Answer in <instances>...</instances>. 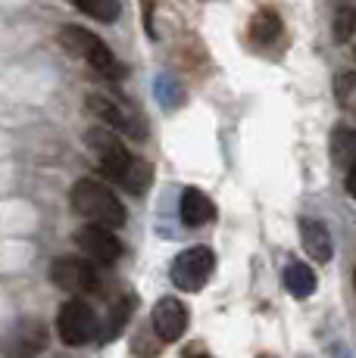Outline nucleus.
Returning a JSON list of instances; mask_svg holds the SVG:
<instances>
[{"label":"nucleus","instance_id":"9b49d317","mask_svg":"<svg viewBox=\"0 0 356 358\" xmlns=\"http://www.w3.org/2000/svg\"><path fill=\"white\" fill-rule=\"evenodd\" d=\"M178 212H182V222L188 224V228H203V224H210L216 218V203L203 194V190L188 187L182 194V206H178Z\"/></svg>","mask_w":356,"mask_h":358},{"label":"nucleus","instance_id":"423d86ee","mask_svg":"<svg viewBox=\"0 0 356 358\" xmlns=\"http://www.w3.org/2000/svg\"><path fill=\"white\" fill-rule=\"evenodd\" d=\"M97 324L100 321H97V315H94V308L81 299L63 302V308H60V315H57L60 340H63L66 346H85V343H91L94 336H97Z\"/></svg>","mask_w":356,"mask_h":358},{"label":"nucleus","instance_id":"dca6fc26","mask_svg":"<svg viewBox=\"0 0 356 358\" xmlns=\"http://www.w3.org/2000/svg\"><path fill=\"white\" fill-rule=\"evenodd\" d=\"M132 312H135V296H122V299L113 306V312H109L107 330L100 334V340H104V343L116 340V336L122 334V327H125V321H128V315H132Z\"/></svg>","mask_w":356,"mask_h":358},{"label":"nucleus","instance_id":"ddd939ff","mask_svg":"<svg viewBox=\"0 0 356 358\" xmlns=\"http://www.w3.org/2000/svg\"><path fill=\"white\" fill-rule=\"evenodd\" d=\"M282 31H285V25H282V16H278L275 10H269V6H263V10H256L253 13V19H250V41L256 47H269V44H275L278 38H282Z\"/></svg>","mask_w":356,"mask_h":358},{"label":"nucleus","instance_id":"7ed1b4c3","mask_svg":"<svg viewBox=\"0 0 356 358\" xmlns=\"http://www.w3.org/2000/svg\"><path fill=\"white\" fill-rule=\"evenodd\" d=\"M60 44H63L75 59H81L94 75H100L104 81H119L122 75H125V69L116 59V53L109 50L97 34L81 29V25H63V29H60Z\"/></svg>","mask_w":356,"mask_h":358},{"label":"nucleus","instance_id":"aec40b11","mask_svg":"<svg viewBox=\"0 0 356 358\" xmlns=\"http://www.w3.org/2000/svg\"><path fill=\"white\" fill-rule=\"evenodd\" d=\"M347 194L356 199V165H353L350 171H347Z\"/></svg>","mask_w":356,"mask_h":358},{"label":"nucleus","instance_id":"412c9836","mask_svg":"<svg viewBox=\"0 0 356 358\" xmlns=\"http://www.w3.org/2000/svg\"><path fill=\"white\" fill-rule=\"evenodd\" d=\"M353 280H356V278H353Z\"/></svg>","mask_w":356,"mask_h":358},{"label":"nucleus","instance_id":"f03ea898","mask_svg":"<svg viewBox=\"0 0 356 358\" xmlns=\"http://www.w3.org/2000/svg\"><path fill=\"white\" fill-rule=\"evenodd\" d=\"M69 203L81 218H88V224H104V228L116 231V228H122L125 218H128L122 199L116 196L104 181H94V178H81V181H75Z\"/></svg>","mask_w":356,"mask_h":358},{"label":"nucleus","instance_id":"f3484780","mask_svg":"<svg viewBox=\"0 0 356 358\" xmlns=\"http://www.w3.org/2000/svg\"><path fill=\"white\" fill-rule=\"evenodd\" d=\"M72 3L97 22H116L119 19V0H72Z\"/></svg>","mask_w":356,"mask_h":358},{"label":"nucleus","instance_id":"6e6552de","mask_svg":"<svg viewBox=\"0 0 356 358\" xmlns=\"http://www.w3.org/2000/svg\"><path fill=\"white\" fill-rule=\"evenodd\" d=\"M50 280L66 293H94L100 287V278L91 262L63 256L50 265Z\"/></svg>","mask_w":356,"mask_h":358},{"label":"nucleus","instance_id":"f257e3e1","mask_svg":"<svg viewBox=\"0 0 356 358\" xmlns=\"http://www.w3.org/2000/svg\"><path fill=\"white\" fill-rule=\"evenodd\" d=\"M88 147L94 150L100 171H104L109 181H116L119 187H125L128 194H144V190H147L153 171H150V165L144 159L128 153V147L122 143L119 131L91 128L88 131Z\"/></svg>","mask_w":356,"mask_h":358},{"label":"nucleus","instance_id":"1a4fd4ad","mask_svg":"<svg viewBox=\"0 0 356 358\" xmlns=\"http://www.w3.org/2000/svg\"><path fill=\"white\" fill-rule=\"evenodd\" d=\"M75 243L85 252L91 262L97 265H113L116 259L122 256V243L113 234V228H104V224H85L78 234H75Z\"/></svg>","mask_w":356,"mask_h":358},{"label":"nucleus","instance_id":"2eb2a0df","mask_svg":"<svg viewBox=\"0 0 356 358\" xmlns=\"http://www.w3.org/2000/svg\"><path fill=\"white\" fill-rule=\"evenodd\" d=\"M285 287L297 299H306V296H313V290H316V271L310 265H303V262H291L285 268Z\"/></svg>","mask_w":356,"mask_h":358},{"label":"nucleus","instance_id":"9d476101","mask_svg":"<svg viewBox=\"0 0 356 358\" xmlns=\"http://www.w3.org/2000/svg\"><path fill=\"white\" fill-rule=\"evenodd\" d=\"M188 308H184L182 299L175 296H163L153 306V315H150V324H153V334L160 336L163 343H175L184 336L188 330Z\"/></svg>","mask_w":356,"mask_h":358},{"label":"nucleus","instance_id":"a211bd4d","mask_svg":"<svg viewBox=\"0 0 356 358\" xmlns=\"http://www.w3.org/2000/svg\"><path fill=\"white\" fill-rule=\"evenodd\" d=\"M334 97H338L341 109H347L350 115H356V75L344 72L334 78Z\"/></svg>","mask_w":356,"mask_h":358},{"label":"nucleus","instance_id":"0eeeda50","mask_svg":"<svg viewBox=\"0 0 356 358\" xmlns=\"http://www.w3.org/2000/svg\"><path fill=\"white\" fill-rule=\"evenodd\" d=\"M47 346V327L38 318H19L0 334V352L6 358H32Z\"/></svg>","mask_w":356,"mask_h":358},{"label":"nucleus","instance_id":"f8f14e48","mask_svg":"<svg viewBox=\"0 0 356 358\" xmlns=\"http://www.w3.org/2000/svg\"><path fill=\"white\" fill-rule=\"evenodd\" d=\"M300 240H303V250L310 252V259L328 262L331 259V234L316 218H300Z\"/></svg>","mask_w":356,"mask_h":358},{"label":"nucleus","instance_id":"4468645a","mask_svg":"<svg viewBox=\"0 0 356 358\" xmlns=\"http://www.w3.org/2000/svg\"><path fill=\"white\" fill-rule=\"evenodd\" d=\"M331 159L341 165V169L350 171L356 165V122H347V125H338L331 134Z\"/></svg>","mask_w":356,"mask_h":358},{"label":"nucleus","instance_id":"6ab92c4d","mask_svg":"<svg viewBox=\"0 0 356 358\" xmlns=\"http://www.w3.org/2000/svg\"><path fill=\"white\" fill-rule=\"evenodd\" d=\"M356 31V6L344 3L334 13V38L338 41H350V34Z\"/></svg>","mask_w":356,"mask_h":358},{"label":"nucleus","instance_id":"39448f33","mask_svg":"<svg viewBox=\"0 0 356 358\" xmlns=\"http://www.w3.org/2000/svg\"><path fill=\"white\" fill-rule=\"evenodd\" d=\"M88 109H91L107 128L119 131V134L132 137V141H144V137H147V125H144V119L128 103L107 97V94H91V97H88Z\"/></svg>","mask_w":356,"mask_h":358},{"label":"nucleus","instance_id":"20e7f679","mask_svg":"<svg viewBox=\"0 0 356 358\" xmlns=\"http://www.w3.org/2000/svg\"><path fill=\"white\" fill-rule=\"evenodd\" d=\"M216 271V256L210 246H191V250L178 252L172 268H169V278L178 290L184 293H197Z\"/></svg>","mask_w":356,"mask_h":358}]
</instances>
